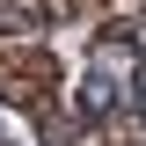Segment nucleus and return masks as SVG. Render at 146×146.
<instances>
[{"label": "nucleus", "instance_id": "1", "mask_svg": "<svg viewBox=\"0 0 146 146\" xmlns=\"http://www.w3.org/2000/svg\"><path fill=\"white\" fill-rule=\"evenodd\" d=\"M110 110H117V73L88 66L80 73V117H110Z\"/></svg>", "mask_w": 146, "mask_h": 146}]
</instances>
